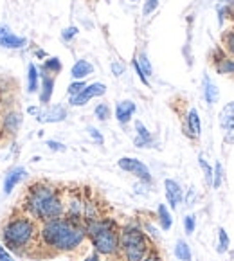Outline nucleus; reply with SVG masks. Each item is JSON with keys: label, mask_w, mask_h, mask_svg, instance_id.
Instances as JSON below:
<instances>
[{"label": "nucleus", "mask_w": 234, "mask_h": 261, "mask_svg": "<svg viewBox=\"0 0 234 261\" xmlns=\"http://www.w3.org/2000/svg\"><path fill=\"white\" fill-rule=\"evenodd\" d=\"M18 207L38 223L62 218L65 215V193L50 182L36 180L27 186Z\"/></svg>", "instance_id": "obj_1"}, {"label": "nucleus", "mask_w": 234, "mask_h": 261, "mask_svg": "<svg viewBox=\"0 0 234 261\" xmlns=\"http://www.w3.org/2000/svg\"><path fill=\"white\" fill-rule=\"evenodd\" d=\"M85 240H87L85 223L70 222L69 218L62 216L40 223L36 249L47 250L49 254H69L80 249Z\"/></svg>", "instance_id": "obj_2"}, {"label": "nucleus", "mask_w": 234, "mask_h": 261, "mask_svg": "<svg viewBox=\"0 0 234 261\" xmlns=\"http://www.w3.org/2000/svg\"><path fill=\"white\" fill-rule=\"evenodd\" d=\"M38 230L40 223L18 207L2 225L0 240L11 254L27 256L38 247Z\"/></svg>", "instance_id": "obj_3"}, {"label": "nucleus", "mask_w": 234, "mask_h": 261, "mask_svg": "<svg viewBox=\"0 0 234 261\" xmlns=\"http://www.w3.org/2000/svg\"><path fill=\"white\" fill-rule=\"evenodd\" d=\"M87 240L99 256L117 257L119 256V230L121 225L110 216H101L97 220L85 223Z\"/></svg>", "instance_id": "obj_4"}, {"label": "nucleus", "mask_w": 234, "mask_h": 261, "mask_svg": "<svg viewBox=\"0 0 234 261\" xmlns=\"http://www.w3.org/2000/svg\"><path fill=\"white\" fill-rule=\"evenodd\" d=\"M153 249V242L144 232L142 225L132 222L121 225L119 230V257L123 261H142V257Z\"/></svg>", "instance_id": "obj_5"}, {"label": "nucleus", "mask_w": 234, "mask_h": 261, "mask_svg": "<svg viewBox=\"0 0 234 261\" xmlns=\"http://www.w3.org/2000/svg\"><path fill=\"white\" fill-rule=\"evenodd\" d=\"M117 166H119L123 171L130 173L134 175L135 178L142 182V184H151V173H150V168L144 164L142 161L135 157H121L117 161Z\"/></svg>", "instance_id": "obj_6"}, {"label": "nucleus", "mask_w": 234, "mask_h": 261, "mask_svg": "<svg viewBox=\"0 0 234 261\" xmlns=\"http://www.w3.org/2000/svg\"><path fill=\"white\" fill-rule=\"evenodd\" d=\"M105 92H107V87H105L103 83H97L96 81V83H92V85H87L81 94L70 97V105H72V107H85L92 97H99V96H103Z\"/></svg>", "instance_id": "obj_7"}, {"label": "nucleus", "mask_w": 234, "mask_h": 261, "mask_svg": "<svg viewBox=\"0 0 234 261\" xmlns=\"http://www.w3.org/2000/svg\"><path fill=\"white\" fill-rule=\"evenodd\" d=\"M164 193H166V200L171 209H178V205L182 204L184 200V191H182L180 184L173 178H166L164 180Z\"/></svg>", "instance_id": "obj_8"}, {"label": "nucleus", "mask_w": 234, "mask_h": 261, "mask_svg": "<svg viewBox=\"0 0 234 261\" xmlns=\"http://www.w3.org/2000/svg\"><path fill=\"white\" fill-rule=\"evenodd\" d=\"M184 134L193 141H196L200 137V134H202V121H200V114L196 108H189L188 115H186Z\"/></svg>", "instance_id": "obj_9"}, {"label": "nucleus", "mask_w": 234, "mask_h": 261, "mask_svg": "<svg viewBox=\"0 0 234 261\" xmlns=\"http://www.w3.org/2000/svg\"><path fill=\"white\" fill-rule=\"evenodd\" d=\"M67 117V110L62 107V105H54V107H47L40 112V115L36 119L40 123H62Z\"/></svg>", "instance_id": "obj_10"}, {"label": "nucleus", "mask_w": 234, "mask_h": 261, "mask_svg": "<svg viewBox=\"0 0 234 261\" xmlns=\"http://www.w3.org/2000/svg\"><path fill=\"white\" fill-rule=\"evenodd\" d=\"M25 175H27V171H25V168H22V166H16V168L9 169L4 177V195H11L13 189L25 178Z\"/></svg>", "instance_id": "obj_11"}, {"label": "nucleus", "mask_w": 234, "mask_h": 261, "mask_svg": "<svg viewBox=\"0 0 234 261\" xmlns=\"http://www.w3.org/2000/svg\"><path fill=\"white\" fill-rule=\"evenodd\" d=\"M218 123H220V128H222L227 135L234 134V101L227 103L225 107L220 110Z\"/></svg>", "instance_id": "obj_12"}, {"label": "nucleus", "mask_w": 234, "mask_h": 261, "mask_svg": "<svg viewBox=\"0 0 234 261\" xmlns=\"http://www.w3.org/2000/svg\"><path fill=\"white\" fill-rule=\"evenodd\" d=\"M27 40L23 36H16L9 31L8 27H0V45L6 49H22L25 47Z\"/></svg>", "instance_id": "obj_13"}, {"label": "nucleus", "mask_w": 234, "mask_h": 261, "mask_svg": "<svg viewBox=\"0 0 234 261\" xmlns=\"http://www.w3.org/2000/svg\"><path fill=\"white\" fill-rule=\"evenodd\" d=\"M135 110H137V107H135L134 101H130V99L121 101V103H117V107H115V117H117V121H119L121 124H126L132 121Z\"/></svg>", "instance_id": "obj_14"}, {"label": "nucleus", "mask_w": 234, "mask_h": 261, "mask_svg": "<svg viewBox=\"0 0 234 261\" xmlns=\"http://www.w3.org/2000/svg\"><path fill=\"white\" fill-rule=\"evenodd\" d=\"M135 132H137V135L134 139L135 148H150L153 144V135L150 134V130L141 121H135Z\"/></svg>", "instance_id": "obj_15"}, {"label": "nucleus", "mask_w": 234, "mask_h": 261, "mask_svg": "<svg viewBox=\"0 0 234 261\" xmlns=\"http://www.w3.org/2000/svg\"><path fill=\"white\" fill-rule=\"evenodd\" d=\"M22 126V115L18 112H8L2 117V130L8 135H15Z\"/></svg>", "instance_id": "obj_16"}, {"label": "nucleus", "mask_w": 234, "mask_h": 261, "mask_svg": "<svg viewBox=\"0 0 234 261\" xmlns=\"http://www.w3.org/2000/svg\"><path fill=\"white\" fill-rule=\"evenodd\" d=\"M53 92H54V77L43 70V74H42V89H40V103L47 107V105L50 103Z\"/></svg>", "instance_id": "obj_17"}, {"label": "nucleus", "mask_w": 234, "mask_h": 261, "mask_svg": "<svg viewBox=\"0 0 234 261\" xmlns=\"http://www.w3.org/2000/svg\"><path fill=\"white\" fill-rule=\"evenodd\" d=\"M203 97H205L207 105L218 103L220 90H218V87H216V83L209 76H203Z\"/></svg>", "instance_id": "obj_18"}, {"label": "nucleus", "mask_w": 234, "mask_h": 261, "mask_svg": "<svg viewBox=\"0 0 234 261\" xmlns=\"http://www.w3.org/2000/svg\"><path fill=\"white\" fill-rule=\"evenodd\" d=\"M92 72H94L92 63L87 62V60H77L72 65V69H70V76H72L74 80H85V77L90 76Z\"/></svg>", "instance_id": "obj_19"}, {"label": "nucleus", "mask_w": 234, "mask_h": 261, "mask_svg": "<svg viewBox=\"0 0 234 261\" xmlns=\"http://www.w3.org/2000/svg\"><path fill=\"white\" fill-rule=\"evenodd\" d=\"M157 220L159 225H161L162 230H169L173 227V216L169 213V207L166 204H159L157 207Z\"/></svg>", "instance_id": "obj_20"}, {"label": "nucleus", "mask_w": 234, "mask_h": 261, "mask_svg": "<svg viewBox=\"0 0 234 261\" xmlns=\"http://www.w3.org/2000/svg\"><path fill=\"white\" fill-rule=\"evenodd\" d=\"M38 81H40L38 67L35 63H29V67H27V92L35 94L38 90Z\"/></svg>", "instance_id": "obj_21"}, {"label": "nucleus", "mask_w": 234, "mask_h": 261, "mask_svg": "<svg viewBox=\"0 0 234 261\" xmlns=\"http://www.w3.org/2000/svg\"><path fill=\"white\" fill-rule=\"evenodd\" d=\"M215 69H216V72L222 74V76H232L234 74V58L220 56L215 63Z\"/></svg>", "instance_id": "obj_22"}, {"label": "nucleus", "mask_w": 234, "mask_h": 261, "mask_svg": "<svg viewBox=\"0 0 234 261\" xmlns=\"http://www.w3.org/2000/svg\"><path fill=\"white\" fill-rule=\"evenodd\" d=\"M175 256H177L178 261H191L193 259V254H191V249H189L188 242L178 240V242L175 243Z\"/></svg>", "instance_id": "obj_23"}, {"label": "nucleus", "mask_w": 234, "mask_h": 261, "mask_svg": "<svg viewBox=\"0 0 234 261\" xmlns=\"http://www.w3.org/2000/svg\"><path fill=\"white\" fill-rule=\"evenodd\" d=\"M230 247V240H229V234H227V230L223 229V227H220L218 229V252L220 254H225L227 250H229Z\"/></svg>", "instance_id": "obj_24"}, {"label": "nucleus", "mask_w": 234, "mask_h": 261, "mask_svg": "<svg viewBox=\"0 0 234 261\" xmlns=\"http://www.w3.org/2000/svg\"><path fill=\"white\" fill-rule=\"evenodd\" d=\"M223 184V166L222 162H216L215 164V169H213V184L211 188L213 189H220Z\"/></svg>", "instance_id": "obj_25"}, {"label": "nucleus", "mask_w": 234, "mask_h": 261, "mask_svg": "<svg viewBox=\"0 0 234 261\" xmlns=\"http://www.w3.org/2000/svg\"><path fill=\"white\" fill-rule=\"evenodd\" d=\"M43 70L47 74H58L62 70V62H60V58H47L45 63H43Z\"/></svg>", "instance_id": "obj_26"}, {"label": "nucleus", "mask_w": 234, "mask_h": 261, "mask_svg": "<svg viewBox=\"0 0 234 261\" xmlns=\"http://www.w3.org/2000/svg\"><path fill=\"white\" fill-rule=\"evenodd\" d=\"M198 164H200V168H202V171H203L205 182L211 186L213 184V166L205 161V157H203V155H198Z\"/></svg>", "instance_id": "obj_27"}, {"label": "nucleus", "mask_w": 234, "mask_h": 261, "mask_svg": "<svg viewBox=\"0 0 234 261\" xmlns=\"http://www.w3.org/2000/svg\"><path fill=\"white\" fill-rule=\"evenodd\" d=\"M137 63H139V67H141L142 74H144L146 77L151 76V72H153V69H151L150 60H148V56H146L144 53H141V54H139V56H137Z\"/></svg>", "instance_id": "obj_28"}, {"label": "nucleus", "mask_w": 234, "mask_h": 261, "mask_svg": "<svg viewBox=\"0 0 234 261\" xmlns=\"http://www.w3.org/2000/svg\"><path fill=\"white\" fill-rule=\"evenodd\" d=\"M85 87H87V83H85L83 80H74L72 83L69 85V89H67V92H69V96H77V94H81L85 90Z\"/></svg>", "instance_id": "obj_29"}, {"label": "nucleus", "mask_w": 234, "mask_h": 261, "mask_svg": "<svg viewBox=\"0 0 234 261\" xmlns=\"http://www.w3.org/2000/svg\"><path fill=\"white\" fill-rule=\"evenodd\" d=\"M94 114L99 121H107L110 117V107L107 103H99L96 108H94Z\"/></svg>", "instance_id": "obj_30"}, {"label": "nucleus", "mask_w": 234, "mask_h": 261, "mask_svg": "<svg viewBox=\"0 0 234 261\" xmlns=\"http://www.w3.org/2000/svg\"><path fill=\"white\" fill-rule=\"evenodd\" d=\"M196 229V216L195 215H188L184 216V230L186 234H193Z\"/></svg>", "instance_id": "obj_31"}, {"label": "nucleus", "mask_w": 234, "mask_h": 261, "mask_svg": "<svg viewBox=\"0 0 234 261\" xmlns=\"http://www.w3.org/2000/svg\"><path fill=\"white\" fill-rule=\"evenodd\" d=\"M87 132H89L90 139H92V141L96 142V144H99V146H103V144H105V139H103V135H101V132L97 130V128L89 126V128H87Z\"/></svg>", "instance_id": "obj_32"}, {"label": "nucleus", "mask_w": 234, "mask_h": 261, "mask_svg": "<svg viewBox=\"0 0 234 261\" xmlns=\"http://www.w3.org/2000/svg\"><path fill=\"white\" fill-rule=\"evenodd\" d=\"M223 43H225L227 53L234 58V33H225L223 35Z\"/></svg>", "instance_id": "obj_33"}, {"label": "nucleus", "mask_w": 234, "mask_h": 261, "mask_svg": "<svg viewBox=\"0 0 234 261\" xmlns=\"http://www.w3.org/2000/svg\"><path fill=\"white\" fill-rule=\"evenodd\" d=\"M77 33H80V29H77V27H74V25L67 27V29H63V33H62V40H63V42H70L74 36H77Z\"/></svg>", "instance_id": "obj_34"}, {"label": "nucleus", "mask_w": 234, "mask_h": 261, "mask_svg": "<svg viewBox=\"0 0 234 261\" xmlns=\"http://www.w3.org/2000/svg\"><path fill=\"white\" fill-rule=\"evenodd\" d=\"M142 229H144L146 234H148L151 238V242H153V240H159V230L155 229V227L151 225V223H144V225H142Z\"/></svg>", "instance_id": "obj_35"}, {"label": "nucleus", "mask_w": 234, "mask_h": 261, "mask_svg": "<svg viewBox=\"0 0 234 261\" xmlns=\"http://www.w3.org/2000/svg\"><path fill=\"white\" fill-rule=\"evenodd\" d=\"M142 261H162V257H161V252H159V250H157V249H155V247H153V249H151L150 252H148V254H146L144 257H142Z\"/></svg>", "instance_id": "obj_36"}, {"label": "nucleus", "mask_w": 234, "mask_h": 261, "mask_svg": "<svg viewBox=\"0 0 234 261\" xmlns=\"http://www.w3.org/2000/svg\"><path fill=\"white\" fill-rule=\"evenodd\" d=\"M0 261H15L13 254L9 252L8 249H6L4 243H2V242H0Z\"/></svg>", "instance_id": "obj_37"}, {"label": "nucleus", "mask_w": 234, "mask_h": 261, "mask_svg": "<svg viewBox=\"0 0 234 261\" xmlns=\"http://www.w3.org/2000/svg\"><path fill=\"white\" fill-rule=\"evenodd\" d=\"M110 69H112V74H114V76H117V77L124 74V65H123V63H119V62H112Z\"/></svg>", "instance_id": "obj_38"}, {"label": "nucleus", "mask_w": 234, "mask_h": 261, "mask_svg": "<svg viewBox=\"0 0 234 261\" xmlns=\"http://www.w3.org/2000/svg\"><path fill=\"white\" fill-rule=\"evenodd\" d=\"M132 65H134V69H135V72H137V76H139V80H141V83H142V85H150V81H148V77H146L144 74H142L141 67H139L137 58H135V60H134V63H132Z\"/></svg>", "instance_id": "obj_39"}, {"label": "nucleus", "mask_w": 234, "mask_h": 261, "mask_svg": "<svg viewBox=\"0 0 234 261\" xmlns=\"http://www.w3.org/2000/svg\"><path fill=\"white\" fill-rule=\"evenodd\" d=\"M47 146H49L50 151H65V144H62V142L58 141H47Z\"/></svg>", "instance_id": "obj_40"}, {"label": "nucleus", "mask_w": 234, "mask_h": 261, "mask_svg": "<svg viewBox=\"0 0 234 261\" xmlns=\"http://www.w3.org/2000/svg\"><path fill=\"white\" fill-rule=\"evenodd\" d=\"M157 6H159V0H146L144 15H150V13H153L155 9H157Z\"/></svg>", "instance_id": "obj_41"}, {"label": "nucleus", "mask_w": 234, "mask_h": 261, "mask_svg": "<svg viewBox=\"0 0 234 261\" xmlns=\"http://www.w3.org/2000/svg\"><path fill=\"white\" fill-rule=\"evenodd\" d=\"M83 261H101V256L96 252V250H94V252H92V254H89V256L85 257Z\"/></svg>", "instance_id": "obj_42"}, {"label": "nucleus", "mask_w": 234, "mask_h": 261, "mask_svg": "<svg viewBox=\"0 0 234 261\" xmlns=\"http://www.w3.org/2000/svg\"><path fill=\"white\" fill-rule=\"evenodd\" d=\"M27 112H29L31 115H36V117H38L40 112H42V108H38V107H29V108H27Z\"/></svg>", "instance_id": "obj_43"}, {"label": "nucleus", "mask_w": 234, "mask_h": 261, "mask_svg": "<svg viewBox=\"0 0 234 261\" xmlns=\"http://www.w3.org/2000/svg\"><path fill=\"white\" fill-rule=\"evenodd\" d=\"M193 200H195V191H193V189H189L188 198H186V202H188V205H193Z\"/></svg>", "instance_id": "obj_44"}, {"label": "nucleus", "mask_w": 234, "mask_h": 261, "mask_svg": "<svg viewBox=\"0 0 234 261\" xmlns=\"http://www.w3.org/2000/svg\"><path fill=\"white\" fill-rule=\"evenodd\" d=\"M36 54H38L40 58H43V56H45V53H43V50H36Z\"/></svg>", "instance_id": "obj_45"}, {"label": "nucleus", "mask_w": 234, "mask_h": 261, "mask_svg": "<svg viewBox=\"0 0 234 261\" xmlns=\"http://www.w3.org/2000/svg\"><path fill=\"white\" fill-rule=\"evenodd\" d=\"M132 2H135V0H132Z\"/></svg>", "instance_id": "obj_46"}, {"label": "nucleus", "mask_w": 234, "mask_h": 261, "mask_svg": "<svg viewBox=\"0 0 234 261\" xmlns=\"http://www.w3.org/2000/svg\"><path fill=\"white\" fill-rule=\"evenodd\" d=\"M121 261H123V259H121Z\"/></svg>", "instance_id": "obj_47"}]
</instances>
